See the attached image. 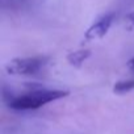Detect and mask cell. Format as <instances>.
Instances as JSON below:
<instances>
[{
	"mask_svg": "<svg viewBox=\"0 0 134 134\" xmlns=\"http://www.w3.org/2000/svg\"><path fill=\"white\" fill-rule=\"evenodd\" d=\"M66 96H69V91L37 88V90H32L24 95L12 97L8 101V107L15 110H33V109H38L49 103L60 100Z\"/></svg>",
	"mask_w": 134,
	"mask_h": 134,
	"instance_id": "obj_1",
	"label": "cell"
},
{
	"mask_svg": "<svg viewBox=\"0 0 134 134\" xmlns=\"http://www.w3.org/2000/svg\"><path fill=\"white\" fill-rule=\"evenodd\" d=\"M49 57L37 55V57H24L13 58L5 64V71L9 75L15 76H30L41 72L49 63Z\"/></svg>",
	"mask_w": 134,
	"mask_h": 134,
	"instance_id": "obj_2",
	"label": "cell"
},
{
	"mask_svg": "<svg viewBox=\"0 0 134 134\" xmlns=\"http://www.w3.org/2000/svg\"><path fill=\"white\" fill-rule=\"evenodd\" d=\"M114 21V13H105L103 16H100L84 33V40L86 41H96L103 38L104 36H107V33L109 32L112 24Z\"/></svg>",
	"mask_w": 134,
	"mask_h": 134,
	"instance_id": "obj_3",
	"label": "cell"
},
{
	"mask_svg": "<svg viewBox=\"0 0 134 134\" xmlns=\"http://www.w3.org/2000/svg\"><path fill=\"white\" fill-rule=\"evenodd\" d=\"M91 57V50L88 49H80L75 50L67 54V62H69L72 67H82V64Z\"/></svg>",
	"mask_w": 134,
	"mask_h": 134,
	"instance_id": "obj_4",
	"label": "cell"
},
{
	"mask_svg": "<svg viewBox=\"0 0 134 134\" xmlns=\"http://www.w3.org/2000/svg\"><path fill=\"white\" fill-rule=\"evenodd\" d=\"M134 90V79H130V80H120L117 82L114 86H113V92L114 93H118V95H122V93H127L130 91Z\"/></svg>",
	"mask_w": 134,
	"mask_h": 134,
	"instance_id": "obj_5",
	"label": "cell"
},
{
	"mask_svg": "<svg viewBox=\"0 0 134 134\" xmlns=\"http://www.w3.org/2000/svg\"><path fill=\"white\" fill-rule=\"evenodd\" d=\"M127 69H129L131 72H134V57H133V58H131V59L127 62Z\"/></svg>",
	"mask_w": 134,
	"mask_h": 134,
	"instance_id": "obj_6",
	"label": "cell"
},
{
	"mask_svg": "<svg viewBox=\"0 0 134 134\" xmlns=\"http://www.w3.org/2000/svg\"><path fill=\"white\" fill-rule=\"evenodd\" d=\"M127 21L134 26V11H133V12H130V13L127 15Z\"/></svg>",
	"mask_w": 134,
	"mask_h": 134,
	"instance_id": "obj_7",
	"label": "cell"
}]
</instances>
